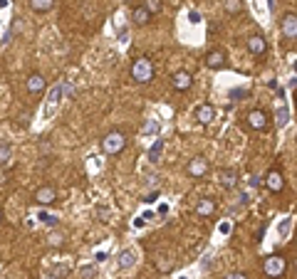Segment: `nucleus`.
<instances>
[{"instance_id":"nucleus-29","label":"nucleus","mask_w":297,"mask_h":279,"mask_svg":"<svg viewBox=\"0 0 297 279\" xmlns=\"http://www.w3.org/2000/svg\"><path fill=\"white\" fill-rule=\"evenodd\" d=\"M221 232H230V222H223V225H221Z\"/></svg>"},{"instance_id":"nucleus-30","label":"nucleus","mask_w":297,"mask_h":279,"mask_svg":"<svg viewBox=\"0 0 297 279\" xmlns=\"http://www.w3.org/2000/svg\"><path fill=\"white\" fill-rule=\"evenodd\" d=\"M0 222H3V210H0Z\"/></svg>"},{"instance_id":"nucleus-18","label":"nucleus","mask_w":297,"mask_h":279,"mask_svg":"<svg viewBox=\"0 0 297 279\" xmlns=\"http://www.w3.org/2000/svg\"><path fill=\"white\" fill-rule=\"evenodd\" d=\"M287 121H290V109H287V106H280L277 114H275V126H277V129H285Z\"/></svg>"},{"instance_id":"nucleus-1","label":"nucleus","mask_w":297,"mask_h":279,"mask_svg":"<svg viewBox=\"0 0 297 279\" xmlns=\"http://www.w3.org/2000/svg\"><path fill=\"white\" fill-rule=\"evenodd\" d=\"M131 79L139 82V84H148L154 79V65L148 57H136L134 65H131Z\"/></svg>"},{"instance_id":"nucleus-13","label":"nucleus","mask_w":297,"mask_h":279,"mask_svg":"<svg viewBox=\"0 0 297 279\" xmlns=\"http://www.w3.org/2000/svg\"><path fill=\"white\" fill-rule=\"evenodd\" d=\"M196 119H198L201 124H211V121L216 119V109H213L211 104H201V106L196 109Z\"/></svg>"},{"instance_id":"nucleus-31","label":"nucleus","mask_w":297,"mask_h":279,"mask_svg":"<svg viewBox=\"0 0 297 279\" xmlns=\"http://www.w3.org/2000/svg\"><path fill=\"white\" fill-rule=\"evenodd\" d=\"M52 279H55V277H52Z\"/></svg>"},{"instance_id":"nucleus-14","label":"nucleus","mask_w":297,"mask_h":279,"mask_svg":"<svg viewBox=\"0 0 297 279\" xmlns=\"http://www.w3.org/2000/svg\"><path fill=\"white\" fill-rule=\"evenodd\" d=\"M131 20H134V25L144 28L148 20H151V13H148L144 5H139V8H134V13H131Z\"/></svg>"},{"instance_id":"nucleus-22","label":"nucleus","mask_w":297,"mask_h":279,"mask_svg":"<svg viewBox=\"0 0 297 279\" xmlns=\"http://www.w3.org/2000/svg\"><path fill=\"white\" fill-rule=\"evenodd\" d=\"M161 148H164V141L159 139V141L154 143V148L148 151V161H154V163H156V161H159V153H161Z\"/></svg>"},{"instance_id":"nucleus-24","label":"nucleus","mask_w":297,"mask_h":279,"mask_svg":"<svg viewBox=\"0 0 297 279\" xmlns=\"http://www.w3.org/2000/svg\"><path fill=\"white\" fill-rule=\"evenodd\" d=\"M37 217H40L45 225H50V227H55V225H57V217H52V215H47V212H40Z\"/></svg>"},{"instance_id":"nucleus-5","label":"nucleus","mask_w":297,"mask_h":279,"mask_svg":"<svg viewBox=\"0 0 297 279\" xmlns=\"http://www.w3.org/2000/svg\"><path fill=\"white\" fill-rule=\"evenodd\" d=\"M208 158H203V156H196V158H191V163H188V175L191 178H203L206 173H208Z\"/></svg>"},{"instance_id":"nucleus-19","label":"nucleus","mask_w":297,"mask_h":279,"mask_svg":"<svg viewBox=\"0 0 297 279\" xmlns=\"http://www.w3.org/2000/svg\"><path fill=\"white\" fill-rule=\"evenodd\" d=\"M221 185L223 188H235V173L233 171H223L221 173Z\"/></svg>"},{"instance_id":"nucleus-9","label":"nucleus","mask_w":297,"mask_h":279,"mask_svg":"<svg viewBox=\"0 0 297 279\" xmlns=\"http://www.w3.org/2000/svg\"><path fill=\"white\" fill-rule=\"evenodd\" d=\"M45 87H47V79H45L40 72H33V74L28 77V92H30V94H42Z\"/></svg>"},{"instance_id":"nucleus-10","label":"nucleus","mask_w":297,"mask_h":279,"mask_svg":"<svg viewBox=\"0 0 297 279\" xmlns=\"http://www.w3.org/2000/svg\"><path fill=\"white\" fill-rule=\"evenodd\" d=\"M171 84H174V89H176V92H188V89H191V84H193V77H191L188 72H176V74H174V79H171Z\"/></svg>"},{"instance_id":"nucleus-21","label":"nucleus","mask_w":297,"mask_h":279,"mask_svg":"<svg viewBox=\"0 0 297 279\" xmlns=\"http://www.w3.org/2000/svg\"><path fill=\"white\" fill-rule=\"evenodd\" d=\"M13 156V148L8 141H0V163H8V158Z\"/></svg>"},{"instance_id":"nucleus-23","label":"nucleus","mask_w":297,"mask_h":279,"mask_svg":"<svg viewBox=\"0 0 297 279\" xmlns=\"http://www.w3.org/2000/svg\"><path fill=\"white\" fill-rule=\"evenodd\" d=\"M144 8L154 15V13H159V10H161V0H146V3H144Z\"/></svg>"},{"instance_id":"nucleus-11","label":"nucleus","mask_w":297,"mask_h":279,"mask_svg":"<svg viewBox=\"0 0 297 279\" xmlns=\"http://www.w3.org/2000/svg\"><path fill=\"white\" fill-rule=\"evenodd\" d=\"M225 52L223 50H213V52H208L206 55V65H208V70H221L223 65H225Z\"/></svg>"},{"instance_id":"nucleus-20","label":"nucleus","mask_w":297,"mask_h":279,"mask_svg":"<svg viewBox=\"0 0 297 279\" xmlns=\"http://www.w3.org/2000/svg\"><path fill=\"white\" fill-rule=\"evenodd\" d=\"M225 10L228 15H238L243 10V0H225Z\"/></svg>"},{"instance_id":"nucleus-27","label":"nucleus","mask_w":297,"mask_h":279,"mask_svg":"<svg viewBox=\"0 0 297 279\" xmlns=\"http://www.w3.org/2000/svg\"><path fill=\"white\" fill-rule=\"evenodd\" d=\"M225 279H248V274H243V272H230Z\"/></svg>"},{"instance_id":"nucleus-17","label":"nucleus","mask_w":297,"mask_h":279,"mask_svg":"<svg viewBox=\"0 0 297 279\" xmlns=\"http://www.w3.org/2000/svg\"><path fill=\"white\" fill-rule=\"evenodd\" d=\"M30 8L35 13H47L55 8V0H30Z\"/></svg>"},{"instance_id":"nucleus-8","label":"nucleus","mask_w":297,"mask_h":279,"mask_svg":"<svg viewBox=\"0 0 297 279\" xmlns=\"http://www.w3.org/2000/svg\"><path fill=\"white\" fill-rule=\"evenodd\" d=\"M35 200H37L40 205H52V203L57 200V190H55L52 185H42V188L35 190Z\"/></svg>"},{"instance_id":"nucleus-15","label":"nucleus","mask_w":297,"mask_h":279,"mask_svg":"<svg viewBox=\"0 0 297 279\" xmlns=\"http://www.w3.org/2000/svg\"><path fill=\"white\" fill-rule=\"evenodd\" d=\"M134 262H136V257H134V252H131V249H121V252H119V257H116L119 269H131V267H134Z\"/></svg>"},{"instance_id":"nucleus-25","label":"nucleus","mask_w":297,"mask_h":279,"mask_svg":"<svg viewBox=\"0 0 297 279\" xmlns=\"http://www.w3.org/2000/svg\"><path fill=\"white\" fill-rule=\"evenodd\" d=\"M67 272H70V267L60 264V267H55V269H52V277H55V279H62V274H67Z\"/></svg>"},{"instance_id":"nucleus-16","label":"nucleus","mask_w":297,"mask_h":279,"mask_svg":"<svg viewBox=\"0 0 297 279\" xmlns=\"http://www.w3.org/2000/svg\"><path fill=\"white\" fill-rule=\"evenodd\" d=\"M196 212H198L201 217H208V215H213V212H216V203H213L211 198H203V200L196 205Z\"/></svg>"},{"instance_id":"nucleus-28","label":"nucleus","mask_w":297,"mask_h":279,"mask_svg":"<svg viewBox=\"0 0 297 279\" xmlns=\"http://www.w3.org/2000/svg\"><path fill=\"white\" fill-rule=\"evenodd\" d=\"M156 198H159V193H156V190H154V193H148V195H146V198H144V200H146V203H154V200H156Z\"/></svg>"},{"instance_id":"nucleus-2","label":"nucleus","mask_w":297,"mask_h":279,"mask_svg":"<svg viewBox=\"0 0 297 279\" xmlns=\"http://www.w3.org/2000/svg\"><path fill=\"white\" fill-rule=\"evenodd\" d=\"M124 146H126V136H124L121 131H109V134L102 139V151H104L107 156H116V153H121Z\"/></svg>"},{"instance_id":"nucleus-6","label":"nucleus","mask_w":297,"mask_h":279,"mask_svg":"<svg viewBox=\"0 0 297 279\" xmlns=\"http://www.w3.org/2000/svg\"><path fill=\"white\" fill-rule=\"evenodd\" d=\"M245 119H248V126H250L253 131H262V129L267 126V114H265L262 109H253Z\"/></svg>"},{"instance_id":"nucleus-7","label":"nucleus","mask_w":297,"mask_h":279,"mask_svg":"<svg viewBox=\"0 0 297 279\" xmlns=\"http://www.w3.org/2000/svg\"><path fill=\"white\" fill-rule=\"evenodd\" d=\"M265 188L272 190V193H280V190L285 188V178H282V173H280L277 168L267 171V175H265Z\"/></svg>"},{"instance_id":"nucleus-26","label":"nucleus","mask_w":297,"mask_h":279,"mask_svg":"<svg viewBox=\"0 0 297 279\" xmlns=\"http://www.w3.org/2000/svg\"><path fill=\"white\" fill-rule=\"evenodd\" d=\"M50 244H55V247H60V244H62V235H60V232H55V235H50Z\"/></svg>"},{"instance_id":"nucleus-4","label":"nucleus","mask_w":297,"mask_h":279,"mask_svg":"<svg viewBox=\"0 0 297 279\" xmlns=\"http://www.w3.org/2000/svg\"><path fill=\"white\" fill-rule=\"evenodd\" d=\"M280 30L287 40H295L297 37V15L295 13H285L282 20H280Z\"/></svg>"},{"instance_id":"nucleus-3","label":"nucleus","mask_w":297,"mask_h":279,"mask_svg":"<svg viewBox=\"0 0 297 279\" xmlns=\"http://www.w3.org/2000/svg\"><path fill=\"white\" fill-rule=\"evenodd\" d=\"M285 269H287V259H285L282 254H270V257H265V264H262L265 277L277 279V277L285 274Z\"/></svg>"},{"instance_id":"nucleus-12","label":"nucleus","mask_w":297,"mask_h":279,"mask_svg":"<svg viewBox=\"0 0 297 279\" xmlns=\"http://www.w3.org/2000/svg\"><path fill=\"white\" fill-rule=\"evenodd\" d=\"M248 50H250L253 55H262V52L267 50L265 37H262V35H253V37H248Z\"/></svg>"}]
</instances>
